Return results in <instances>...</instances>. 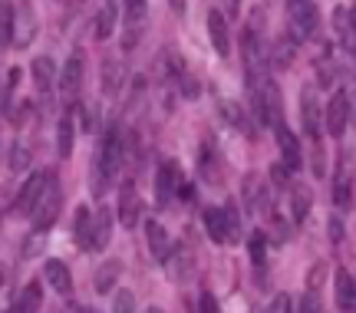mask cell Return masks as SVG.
I'll list each match as a JSON object with an SVG mask.
<instances>
[{
	"label": "cell",
	"instance_id": "8992f818",
	"mask_svg": "<svg viewBox=\"0 0 356 313\" xmlns=\"http://www.w3.org/2000/svg\"><path fill=\"white\" fill-rule=\"evenodd\" d=\"M178 188H181V165L168 159V162H162L159 172H155V201H159V208H168V204H172Z\"/></svg>",
	"mask_w": 356,
	"mask_h": 313
},
{
	"label": "cell",
	"instance_id": "f546056e",
	"mask_svg": "<svg viewBox=\"0 0 356 313\" xmlns=\"http://www.w3.org/2000/svg\"><path fill=\"white\" fill-rule=\"evenodd\" d=\"M225 208V214H228V227H231V244L241 238V214H238V208H234V201H225L221 204Z\"/></svg>",
	"mask_w": 356,
	"mask_h": 313
},
{
	"label": "cell",
	"instance_id": "8d00e7d4",
	"mask_svg": "<svg viewBox=\"0 0 356 313\" xmlns=\"http://www.w3.org/2000/svg\"><path fill=\"white\" fill-rule=\"evenodd\" d=\"M198 313H218V300L211 294H202V297H198Z\"/></svg>",
	"mask_w": 356,
	"mask_h": 313
},
{
	"label": "cell",
	"instance_id": "e575fe53",
	"mask_svg": "<svg viewBox=\"0 0 356 313\" xmlns=\"http://www.w3.org/2000/svg\"><path fill=\"white\" fill-rule=\"evenodd\" d=\"M267 313H293L291 294H277V297L270 300V307H267Z\"/></svg>",
	"mask_w": 356,
	"mask_h": 313
},
{
	"label": "cell",
	"instance_id": "2e32d148",
	"mask_svg": "<svg viewBox=\"0 0 356 313\" xmlns=\"http://www.w3.org/2000/svg\"><path fill=\"white\" fill-rule=\"evenodd\" d=\"M202 221H204L208 238L215 241V244H231V227H228V214H225V208H204Z\"/></svg>",
	"mask_w": 356,
	"mask_h": 313
},
{
	"label": "cell",
	"instance_id": "f35d334b",
	"mask_svg": "<svg viewBox=\"0 0 356 313\" xmlns=\"http://www.w3.org/2000/svg\"><path fill=\"white\" fill-rule=\"evenodd\" d=\"M76 313H96V310H92V307H79Z\"/></svg>",
	"mask_w": 356,
	"mask_h": 313
},
{
	"label": "cell",
	"instance_id": "836d02e7",
	"mask_svg": "<svg viewBox=\"0 0 356 313\" xmlns=\"http://www.w3.org/2000/svg\"><path fill=\"white\" fill-rule=\"evenodd\" d=\"M317 73H320V86H330L333 79H337V66H333V60H320Z\"/></svg>",
	"mask_w": 356,
	"mask_h": 313
},
{
	"label": "cell",
	"instance_id": "cb8c5ba5",
	"mask_svg": "<svg viewBox=\"0 0 356 313\" xmlns=\"http://www.w3.org/2000/svg\"><path fill=\"white\" fill-rule=\"evenodd\" d=\"M73 238L83 250H92V211L89 208H79L76 221H73Z\"/></svg>",
	"mask_w": 356,
	"mask_h": 313
},
{
	"label": "cell",
	"instance_id": "5b68a950",
	"mask_svg": "<svg viewBox=\"0 0 356 313\" xmlns=\"http://www.w3.org/2000/svg\"><path fill=\"white\" fill-rule=\"evenodd\" d=\"M60 208H63V191H60V188H56V182H53V185L47 188V195L40 198V204L33 208V214H30V225H33V231H37V234L50 231L53 221L60 218Z\"/></svg>",
	"mask_w": 356,
	"mask_h": 313
},
{
	"label": "cell",
	"instance_id": "4dcf8cb0",
	"mask_svg": "<svg viewBox=\"0 0 356 313\" xmlns=\"http://www.w3.org/2000/svg\"><path fill=\"white\" fill-rule=\"evenodd\" d=\"M264 254H267V241L261 231H254V234H251V261L261 267V264H264Z\"/></svg>",
	"mask_w": 356,
	"mask_h": 313
},
{
	"label": "cell",
	"instance_id": "d6a6232c",
	"mask_svg": "<svg viewBox=\"0 0 356 313\" xmlns=\"http://www.w3.org/2000/svg\"><path fill=\"white\" fill-rule=\"evenodd\" d=\"M293 313H320V300L314 290H307L304 297H300V303H297V310Z\"/></svg>",
	"mask_w": 356,
	"mask_h": 313
},
{
	"label": "cell",
	"instance_id": "d590c367",
	"mask_svg": "<svg viewBox=\"0 0 356 313\" xmlns=\"http://www.w3.org/2000/svg\"><path fill=\"white\" fill-rule=\"evenodd\" d=\"M26 162H30V149H24V145H13V155H10V168L13 172H24Z\"/></svg>",
	"mask_w": 356,
	"mask_h": 313
},
{
	"label": "cell",
	"instance_id": "ba28073f",
	"mask_svg": "<svg viewBox=\"0 0 356 313\" xmlns=\"http://www.w3.org/2000/svg\"><path fill=\"white\" fill-rule=\"evenodd\" d=\"M346 125H350V96L340 89V93H333L330 102H327V113H323V129H327L333 138H343Z\"/></svg>",
	"mask_w": 356,
	"mask_h": 313
},
{
	"label": "cell",
	"instance_id": "9c48e42d",
	"mask_svg": "<svg viewBox=\"0 0 356 313\" xmlns=\"http://www.w3.org/2000/svg\"><path fill=\"white\" fill-rule=\"evenodd\" d=\"M300 122H304V132L320 145V136H323V113H320V102L314 86L300 89Z\"/></svg>",
	"mask_w": 356,
	"mask_h": 313
},
{
	"label": "cell",
	"instance_id": "d6986e66",
	"mask_svg": "<svg viewBox=\"0 0 356 313\" xmlns=\"http://www.w3.org/2000/svg\"><path fill=\"white\" fill-rule=\"evenodd\" d=\"M333 24H337V37L343 43V50L356 56V26H353V17H350V7H337Z\"/></svg>",
	"mask_w": 356,
	"mask_h": 313
},
{
	"label": "cell",
	"instance_id": "603a6c76",
	"mask_svg": "<svg viewBox=\"0 0 356 313\" xmlns=\"http://www.w3.org/2000/svg\"><path fill=\"white\" fill-rule=\"evenodd\" d=\"M115 17H119V3H106V7L96 13V30H92V37L99 40V43H106V40L113 37Z\"/></svg>",
	"mask_w": 356,
	"mask_h": 313
},
{
	"label": "cell",
	"instance_id": "ffe728a7",
	"mask_svg": "<svg viewBox=\"0 0 356 313\" xmlns=\"http://www.w3.org/2000/svg\"><path fill=\"white\" fill-rule=\"evenodd\" d=\"M310 204H314V191H310L307 185H291V218L297 221V225L307 221Z\"/></svg>",
	"mask_w": 356,
	"mask_h": 313
},
{
	"label": "cell",
	"instance_id": "44dd1931",
	"mask_svg": "<svg viewBox=\"0 0 356 313\" xmlns=\"http://www.w3.org/2000/svg\"><path fill=\"white\" fill-rule=\"evenodd\" d=\"M30 73H33V86H37L40 93H50L53 79H56V70H53L50 56H37V60L30 63Z\"/></svg>",
	"mask_w": 356,
	"mask_h": 313
},
{
	"label": "cell",
	"instance_id": "b9f144b4",
	"mask_svg": "<svg viewBox=\"0 0 356 313\" xmlns=\"http://www.w3.org/2000/svg\"><path fill=\"white\" fill-rule=\"evenodd\" d=\"M251 313H267V307H257V310H251Z\"/></svg>",
	"mask_w": 356,
	"mask_h": 313
},
{
	"label": "cell",
	"instance_id": "8fae6325",
	"mask_svg": "<svg viewBox=\"0 0 356 313\" xmlns=\"http://www.w3.org/2000/svg\"><path fill=\"white\" fill-rule=\"evenodd\" d=\"M145 17H149V7L142 0H132L126 3V37H122V50H136L142 40V30H145Z\"/></svg>",
	"mask_w": 356,
	"mask_h": 313
},
{
	"label": "cell",
	"instance_id": "60d3db41",
	"mask_svg": "<svg viewBox=\"0 0 356 313\" xmlns=\"http://www.w3.org/2000/svg\"><path fill=\"white\" fill-rule=\"evenodd\" d=\"M145 313H162V310H159V307H149V310H145Z\"/></svg>",
	"mask_w": 356,
	"mask_h": 313
},
{
	"label": "cell",
	"instance_id": "52a82bcc",
	"mask_svg": "<svg viewBox=\"0 0 356 313\" xmlns=\"http://www.w3.org/2000/svg\"><path fill=\"white\" fill-rule=\"evenodd\" d=\"M56 86H60V96H63L66 106L76 102L79 86H83V56L79 53H70V60L63 63V70L56 76Z\"/></svg>",
	"mask_w": 356,
	"mask_h": 313
},
{
	"label": "cell",
	"instance_id": "277c9868",
	"mask_svg": "<svg viewBox=\"0 0 356 313\" xmlns=\"http://www.w3.org/2000/svg\"><path fill=\"white\" fill-rule=\"evenodd\" d=\"M53 178L56 175H50L47 168H40V172H33V175L24 182V188L17 191V211L20 214H33V208L40 204V198L47 195V188L53 185Z\"/></svg>",
	"mask_w": 356,
	"mask_h": 313
},
{
	"label": "cell",
	"instance_id": "7a4b0ae2",
	"mask_svg": "<svg viewBox=\"0 0 356 313\" xmlns=\"http://www.w3.org/2000/svg\"><path fill=\"white\" fill-rule=\"evenodd\" d=\"M317 20H320L317 3H310V0H293V3H287V30H291L293 43H304V40L314 37Z\"/></svg>",
	"mask_w": 356,
	"mask_h": 313
},
{
	"label": "cell",
	"instance_id": "e0dca14e",
	"mask_svg": "<svg viewBox=\"0 0 356 313\" xmlns=\"http://www.w3.org/2000/svg\"><path fill=\"white\" fill-rule=\"evenodd\" d=\"M43 277H47V284H50L60 297H70L73 294V274H70V267L63 261H47L43 264Z\"/></svg>",
	"mask_w": 356,
	"mask_h": 313
},
{
	"label": "cell",
	"instance_id": "74e56055",
	"mask_svg": "<svg viewBox=\"0 0 356 313\" xmlns=\"http://www.w3.org/2000/svg\"><path fill=\"white\" fill-rule=\"evenodd\" d=\"M270 178H274L277 188H284L287 185V168H284V165H274V168H270Z\"/></svg>",
	"mask_w": 356,
	"mask_h": 313
},
{
	"label": "cell",
	"instance_id": "83f0119b",
	"mask_svg": "<svg viewBox=\"0 0 356 313\" xmlns=\"http://www.w3.org/2000/svg\"><path fill=\"white\" fill-rule=\"evenodd\" d=\"M115 277H119V264L109 261V267H102L99 274H96V294H106V290H113Z\"/></svg>",
	"mask_w": 356,
	"mask_h": 313
},
{
	"label": "cell",
	"instance_id": "4316f807",
	"mask_svg": "<svg viewBox=\"0 0 356 313\" xmlns=\"http://www.w3.org/2000/svg\"><path fill=\"white\" fill-rule=\"evenodd\" d=\"M119 83H122V66H119V60H106L102 63V89L115 93Z\"/></svg>",
	"mask_w": 356,
	"mask_h": 313
},
{
	"label": "cell",
	"instance_id": "5bb4252c",
	"mask_svg": "<svg viewBox=\"0 0 356 313\" xmlns=\"http://www.w3.org/2000/svg\"><path fill=\"white\" fill-rule=\"evenodd\" d=\"M208 37H211V47H215L218 56H228L231 53V33H228V20H225V13L211 7L208 10Z\"/></svg>",
	"mask_w": 356,
	"mask_h": 313
},
{
	"label": "cell",
	"instance_id": "ac0fdd59",
	"mask_svg": "<svg viewBox=\"0 0 356 313\" xmlns=\"http://www.w3.org/2000/svg\"><path fill=\"white\" fill-rule=\"evenodd\" d=\"M113 241V211L99 208L92 211V250H106Z\"/></svg>",
	"mask_w": 356,
	"mask_h": 313
},
{
	"label": "cell",
	"instance_id": "3957f363",
	"mask_svg": "<svg viewBox=\"0 0 356 313\" xmlns=\"http://www.w3.org/2000/svg\"><path fill=\"white\" fill-rule=\"evenodd\" d=\"M353 178H356V165H353V152L343 149L333 168V204L340 211H350L353 204Z\"/></svg>",
	"mask_w": 356,
	"mask_h": 313
},
{
	"label": "cell",
	"instance_id": "1f68e13d",
	"mask_svg": "<svg viewBox=\"0 0 356 313\" xmlns=\"http://www.w3.org/2000/svg\"><path fill=\"white\" fill-rule=\"evenodd\" d=\"M293 60V40H280L277 47H274V63L277 66H287Z\"/></svg>",
	"mask_w": 356,
	"mask_h": 313
},
{
	"label": "cell",
	"instance_id": "30bf717a",
	"mask_svg": "<svg viewBox=\"0 0 356 313\" xmlns=\"http://www.w3.org/2000/svg\"><path fill=\"white\" fill-rule=\"evenodd\" d=\"M274 136H277L280 165H284L287 172H297V168L304 165V152H300V142H297V136H293V132H291V129H287L284 122L274 129Z\"/></svg>",
	"mask_w": 356,
	"mask_h": 313
},
{
	"label": "cell",
	"instance_id": "ab89813d",
	"mask_svg": "<svg viewBox=\"0 0 356 313\" xmlns=\"http://www.w3.org/2000/svg\"><path fill=\"white\" fill-rule=\"evenodd\" d=\"M350 17H353V26H356V3H353V7H350Z\"/></svg>",
	"mask_w": 356,
	"mask_h": 313
},
{
	"label": "cell",
	"instance_id": "6da1fadb",
	"mask_svg": "<svg viewBox=\"0 0 356 313\" xmlns=\"http://www.w3.org/2000/svg\"><path fill=\"white\" fill-rule=\"evenodd\" d=\"M122 159H126V142H122V132L119 125H109V132L102 136V145H99V155H96V188L106 182H115L119 168H122Z\"/></svg>",
	"mask_w": 356,
	"mask_h": 313
},
{
	"label": "cell",
	"instance_id": "f1b7e54d",
	"mask_svg": "<svg viewBox=\"0 0 356 313\" xmlns=\"http://www.w3.org/2000/svg\"><path fill=\"white\" fill-rule=\"evenodd\" d=\"M113 313H136V297H132V290H115L113 297Z\"/></svg>",
	"mask_w": 356,
	"mask_h": 313
},
{
	"label": "cell",
	"instance_id": "d4e9b609",
	"mask_svg": "<svg viewBox=\"0 0 356 313\" xmlns=\"http://www.w3.org/2000/svg\"><path fill=\"white\" fill-rule=\"evenodd\" d=\"M40 284H30V287L20 294V300H17V307H13L10 313H37L40 310Z\"/></svg>",
	"mask_w": 356,
	"mask_h": 313
},
{
	"label": "cell",
	"instance_id": "7402d4cb",
	"mask_svg": "<svg viewBox=\"0 0 356 313\" xmlns=\"http://www.w3.org/2000/svg\"><path fill=\"white\" fill-rule=\"evenodd\" d=\"M73 138H76V122H73V113H66L56 125V152L70 159L73 155Z\"/></svg>",
	"mask_w": 356,
	"mask_h": 313
},
{
	"label": "cell",
	"instance_id": "484cf974",
	"mask_svg": "<svg viewBox=\"0 0 356 313\" xmlns=\"http://www.w3.org/2000/svg\"><path fill=\"white\" fill-rule=\"evenodd\" d=\"M13 43V3H0V50Z\"/></svg>",
	"mask_w": 356,
	"mask_h": 313
},
{
	"label": "cell",
	"instance_id": "4fadbf2b",
	"mask_svg": "<svg viewBox=\"0 0 356 313\" xmlns=\"http://www.w3.org/2000/svg\"><path fill=\"white\" fill-rule=\"evenodd\" d=\"M145 241H149V250H152V257L159 264H168V257H172V238H168V231L155 218H149L145 221Z\"/></svg>",
	"mask_w": 356,
	"mask_h": 313
},
{
	"label": "cell",
	"instance_id": "7c38bea8",
	"mask_svg": "<svg viewBox=\"0 0 356 313\" xmlns=\"http://www.w3.org/2000/svg\"><path fill=\"white\" fill-rule=\"evenodd\" d=\"M119 225L122 227H132L139 225V214H142V201H139V191H136V185L132 182H126V185L119 188Z\"/></svg>",
	"mask_w": 356,
	"mask_h": 313
},
{
	"label": "cell",
	"instance_id": "9a60e30c",
	"mask_svg": "<svg viewBox=\"0 0 356 313\" xmlns=\"http://www.w3.org/2000/svg\"><path fill=\"white\" fill-rule=\"evenodd\" d=\"M333 290H337V307H340V313H356V280L346 267L337 271V277H333Z\"/></svg>",
	"mask_w": 356,
	"mask_h": 313
}]
</instances>
